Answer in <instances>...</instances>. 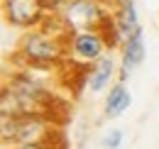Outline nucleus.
I'll return each instance as SVG.
<instances>
[{
    "label": "nucleus",
    "mask_w": 159,
    "mask_h": 149,
    "mask_svg": "<svg viewBox=\"0 0 159 149\" xmlns=\"http://www.w3.org/2000/svg\"><path fill=\"white\" fill-rule=\"evenodd\" d=\"M130 105H132V93H130V88L125 86V81H115V83L108 88V93H105L103 115H105L108 120H115V117H120Z\"/></svg>",
    "instance_id": "8"
},
{
    "label": "nucleus",
    "mask_w": 159,
    "mask_h": 149,
    "mask_svg": "<svg viewBox=\"0 0 159 149\" xmlns=\"http://www.w3.org/2000/svg\"><path fill=\"white\" fill-rule=\"evenodd\" d=\"M122 142H125L122 130H110L105 137H103V147H105V149H120V147H122Z\"/></svg>",
    "instance_id": "11"
},
{
    "label": "nucleus",
    "mask_w": 159,
    "mask_h": 149,
    "mask_svg": "<svg viewBox=\"0 0 159 149\" xmlns=\"http://www.w3.org/2000/svg\"><path fill=\"white\" fill-rule=\"evenodd\" d=\"M49 10L44 0H2V20L15 29H34L42 27Z\"/></svg>",
    "instance_id": "3"
},
{
    "label": "nucleus",
    "mask_w": 159,
    "mask_h": 149,
    "mask_svg": "<svg viewBox=\"0 0 159 149\" xmlns=\"http://www.w3.org/2000/svg\"><path fill=\"white\" fill-rule=\"evenodd\" d=\"M42 142L49 149H69V139H66V132L61 130V125H49Z\"/></svg>",
    "instance_id": "10"
},
{
    "label": "nucleus",
    "mask_w": 159,
    "mask_h": 149,
    "mask_svg": "<svg viewBox=\"0 0 159 149\" xmlns=\"http://www.w3.org/2000/svg\"><path fill=\"white\" fill-rule=\"evenodd\" d=\"M7 149H49L44 142H20V144H12Z\"/></svg>",
    "instance_id": "13"
},
{
    "label": "nucleus",
    "mask_w": 159,
    "mask_h": 149,
    "mask_svg": "<svg viewBox=\"0 0 159 149\" xmlns=\"http://www.w3.org/2000/svg\"><path fill=\"white\" fill-rule=\"evenodd\" d=\"M115 81H118V64L108 52L98 61H93L91 69H88V93H103Z\"/></svg>",
    "instance_id": "6"
},
{
    "label": "nucleus",
    "mask_w": 159,
    "mask_h": 149,
    "mask_svg": "<svg viewBox=\"0 0 159 149\" xmlns=\"http://www.w3.org/2000/svg\"><path fill=\"white\" fill-rule=\"evenodd\" d=\"M110 12V5L105 0H71L59 15L69 25L71 32L79 29H98L100 20Z\"/></svg>",
    "instance_id": "2"
},
{
    "label": "nucleus",
    "mask_w": 159,
    "mask_h": 149,
    "mask_svg": "<svg viewBox=\"0 0 159 149\" xmlns=\"http://www.w3.org/2000/svg\"><path fill=\"white\" fill-rule=\"evenodd\" d=\"M110 10H113V17L118 22L122 37L127 39L130 34H135L137 29H142L139 25V12H137V2L135 0H113L110 2Z\"/></svg>",
    "instance_id": "7"
},
{
    "label": "nucleus",
    "mask_w": 159,
    "mask_h": 149,
    "mask_svg": "<svg viewBox=\"0 0 159 149\" xmlns=\"http://www.w3.org/2000/svg\"><path fill=\"white\" fill-rule=\"evenodd\" d=\"M66 56H69V39L54 37L47 29L34 27V29H25V34H20L12 52V61L17 69L57 71V66Z\"/></svg>",
    "instance_id": "1"
},
{
    "label": "nucleus",
    "mask_w": 159,
    "mask_h": 149,
    "mask_svg": "<svg viewBox=\"0 0 159 149\" xmlns=\"http://www.w3.org/2000/svg\"><path fill=\"white\" fill-rule=\"evenodd\" d=\"M103 54H108V47L98 29H79L69 37V56L79 59L83 64H93Z\"/></svg>",
    "instance_id": "4"
},
{
    "label": "nucleus",
    "mask_w": 159,
    "mask_h": 149,
    "mask_svg": "<svg viewBox=\"0 0 159 149\" xmlns=\"http://www.w3.org/2000/svg\"><path fill=\"white\" fill-rule=\"evenodd\" d=\"M98 32H100V37H103V42H105V47H108V52H120V47H122L125 37H122L118 22H115V17H113V10L100 20Z\"/></svg>",
    "instance_id": "9"
},
{
    "label": "nucleus",
    "mask_w": 159,
    "mask_h": 149,
    "mask_svg": "<svg viewBox=\"0 0 159 149\" xmlns=\"http://www.w3.org/2000/svg\"><path fill=\"white\" fill-rule=\"evenodd\" d=\"M144 54H147V47H144V32L137 29L135 34H130V37L125 39L122 47H120L118 81H127V78L132 76V71L144 61Z\"/></svg>",
    "instance_id": "5"
},
{
    "label": "nucleus",
    "mask_w": 159,
    "mask_h": 149,
    "mask_svg": "<svg viewBox=\"0 0 159 149\" xmlns=\"http://www.w3.org/2000/svg\"><path fill=\"white\" fill-rule=\"evenodd\" d=\"M69 2H71V0H44L47 10H49V12H54V15H59V12L66 7V5H69Z\"/></svg>",
    "instance_id": "12"
}]
</instances>
